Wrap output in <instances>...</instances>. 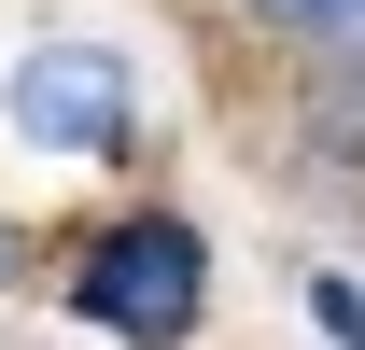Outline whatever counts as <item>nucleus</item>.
I'll return each instance as SVG.
<instances>
[{
    "label": "nucleus",
    "instance_id": "nucleus-3",
    "mask_svg": "<svg viewBox=\"0 0 365 350\" xmlns=\"http://www.w3.org/2000/svg\"><path fill=\"white\" fill-rule=\"evenodd\" d=\"M309 322H323L337 350H365V295H351V280H309Z\"/></svg>",
    "mask_w": 365,
    "mask_h": 350
},
{
    "label": "nucleus",
    "instance_id": "nucleus-2",
    "mask_svg": "<svg viewBox=\"0 0 365 350\" xmlns=\"http://www.w3.org/2000/svg\"><path fill=\"white\" fill-rule=\"evenodd\" d=\"M14 127L43 140V154H113L127 140V56H98V43L14 56Z\"/></svg>",
    "mask_w": 365,
    "mask_h": 350
},
{
    "label": "nucleus",
    "instance_id": "nucleus-4",
    "mask_svg": "<svg viewBox=\"0 0 365 350\" xmlns=\"http://www.w3.org/2000/svg\"><path fill=\"white\" fill-rule=\"evenodd\" d=\"M267 14H281V28H351L365 0H267Z\"/></svg>",
    "mask_w": 365,
    "mask_h": 350
},
{
    "label": "nucleus",
    "instance_id": "nucleus-1",
    "mask_svg": "<svg viewBox=\"0 0 365 350\" xmlns=\"http://www.w3.org/2000/svg\"><path fill=\"white\" fill-rule=\"evenodd\" d=\"M71 308H85L98 336H127V350H182L197 308H211V253H197V224H182V211L98 224L85 266H71Z\"/></svg>",
    "mask_w": 365,
    "mask_h": 350
}]
</instances>
